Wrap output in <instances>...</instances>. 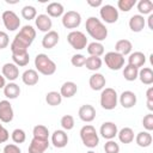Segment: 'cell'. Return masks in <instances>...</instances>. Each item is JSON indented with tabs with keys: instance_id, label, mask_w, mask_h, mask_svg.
<instances>
[{
	"instance_id": "obj_1",
	"label": "cell",
	"mask_w": 153,
	"mask_h": 153,
	"mask_svg": "<svg viewBox=\"0 0 153 153\" xmlns=\"http://www.w3.org/2000/svg\"><path fill=\"white\" fill-rule=\"evenodd\" d=\"M87 33L96 39V42H102L108 37V29L97 17H88L85 23Z\"/></svg>"
},
{
	"instance_id": "obj_2",
	"label": "cell",
	"mask_w": 153,
	"mask_h": 153,
	"mask_svg": "<svg viewBox=\"0 0 153 153\" xmlns=\"http://www.w3.org/2000/svg\"><path fill=\"white\" fill-rule=\"evenodd\" d=\"M35 67L37 73L43 75H53L56 72V63L45 54H37L35 57Z\"/></svg>"
},
{
	"instance_id": "obj_3",
	"label": "cell",
	"mask_w": 153,
	"mask_h": 153,
	"mask_svg": "<svg viewBox=\"0 0 153 153\" xmlns=\"http://www.w3.org/2000/svg\"><path fill=\"white\" fill-rule=\"evenodd\" d=\"M80 137L82 143L88 148H94L99 143V136L93 126L86 124L80 129Z\"/></svg>"
},
{
	"instance_id": "obj_4",
	"label": "cell",
	"mask_w": 153,
	"mask_h": 153,
	"mask_svg": "<svg viewBox=\"0 0 153 153\" xmlns=\"http://www.w3.org/2000/svg\"><path fill=\"white\" fill-rule=\"evenodd\" d=\"M100 106L105 110H114L117 106V102H118V96L117 92L111 88V87H105L102 90L100 93Z\"/></svg>"
},
{
	"instance_id": "obj_5",
	"label": "cell",
	"mask_w": 153,
	"mask_h": 153,
	"mask_svg": "<svg viewBox=\"0 0 153 153\" xmlns=\"http://www.w3.org/2000/svg\"><path fill=\"white\" fill-rule=\"evenodd\" d=\"M35 38H36V30L33 29V26H31V25H24L19 30V32L14 36L13 39H16L17 42H19L23 45H25V47L29 48L32 44V42L35 41Z\"/></svg>"
},
{
	"instance_id": "obj_6",
	"label": "cell",
	"mask_w": 153,
	"mask_h": 153,
	"mask_svg": "<svg viewBox=\"0 0 153 153\" xmlns=\"http://www.w3.org/2000/svg\"><path fill=\"white\" fill-rule=\"evenodd\" d=\"M67 41H68L69 45L75 50H82L87 45V38H86L85 33L81 31H78V30L71 31L67 35Z\"/></svg>"
},
{
	"instance_id": "obj_7",
	"label": "cell",
	"mask_w": 153,
	"mask_h": 153,
	"mask_svg": "<svg viewBox=\"0 0 153 153\" xmlns=\"http://www.w3.org/2000/svg\"><path fill=\"white\" fill-rule=\"evenodd\" d=\"M104 62L111 71H118L124 66V56L116 51H109L104 56Z\"/></svg>"
},
{
	"instance_id": "obj_8",
	"label": "cell",
	"mask_w": 153,
	"mask_h": 153,
	"mask_svg": "<svg viewBox=\"0 0 153 153\" xmlns=\"http://www.w3.org/2000/svg\"><path fill=\"white\" fill-rule=\"evenodd\" d=\"M99 14H100V18L108 24H114L118 20V10L115 6L109 4L100 6Z\"/></svg>"
},
{
	"instance_id": "obj_9",
	"label": "cell",
	"mask_w": 153,
	"mask_h": 153,
	"mask_svg": "<svg viewBox=\"0 0 153 153\" xmlns=\"http://www.w3.org/2000/svg\"><path fill=\"white\" fill-rule=\"evenodd\" d=\"M1 19H2V23H4L5 27L8 31H16L20 26V19H19V17L13 11H11V10L5 11L2 13V16H1Z\"/></svg>"
},
{
	"instance_id": "obj_10",
	"label": "cell",
	"mask_w": 153,
	"mask_h": 153,
	"mask_svg": "<svg viewBox=\"0 0 153 153\" xmlns=\"http://www.w3.org/2000/svg\"><path fill=\"white\" fill-rule=\"evenodd\" d=\"M61 20L66 29H76L81 24V16L76 11H67L63 13Z\"/></svg>"
},
{
	"instance_id": "obj_11",
	"label": "cell",
	"mask_w": 153,
	"mask_h": 153,
	"mask_svg": "<svg viewBox=\"0 0 153 153\" xmlns=\"http://www.w3.org/2000/svg\"><path fill=\"white\" fill-rule=\"evenodd\" d=\"M14 112L8 100H0V121L2 123H10L13 120Z\"/></svg>"
},
{
	"instance_id": "obj_12",
	"label": "cell",
	"mask_w": 153,
	"mask_h": 153,
	"mask_svg": "<svg viewBox=\"0 0 153 153\" xmlns=\"http://www.w3.org/2000/svg\"><path fill=\"white\" fill-rule=\"evenodd\" d=\"M78 115H79V118L82 122L90 123L96 118V109L91 104H84L79 108Z\"/></svg>"
},
{
	"instance_id": "obj_13",
	"label": "cell",
	"mask_w": 153,
	"mask_h": 153,
	"mask_svg": "<svg viewBox=\"0 0 153 153\" xmlns=\"http://www.w3.org/2000/svg\"><path fill=\"white\" fill-rule=\"evenodd\" d=\"M51 143L56 148H63L68 143V135L63 129H57L51 134Z\"/></svg>"
},
{
	"instance_id": "obj_14",
	"label": "cell",
	"mask_w": 153,
	"mask_h": 153,
	"mask_svg": "<svg viewBox=\"0 0 153 153\" xmlns=\"http://www.w3.org/2000/svg\"><path fill=\"white\" fill-rule=\"evenodd\" d=\"M99 133L100 135L105 139V140H112L117 133H118V129H117V126L114 123V122H104L102 126H100V129H99Z\"/></svg>"
},
{
	"instance_id": "obj_15",
	"label": "cell",
	"mask_w": 153,
	"mask_h": 153,
	"mask_svg": "<svg viewBox=\"0 0 153 153\" xmlns=\"http://www.w3.org/2000/svg\"><path fill=\"white\" fill-rule=\"evenodd\" d=\"M2 76L7 80H10V82L14 81L18 76H19V68L18 66H16L13 62H7L2 66Z\"/></svg>"
},
{
	"instance_id": "obj_16",
	"label": "cell",
	"mask_w": 153,
	"mask_h": 153,
	"mask_svg": "<svg viewBox=\"0 0 153 153\" xmlns=\"http://www.w3.org/2000/svg\"><path fill=\"white\" fill-rule=\"evenodd\" d=\"M49 147V140L32 137L29 145V153H44Z\"/></svg>"
},
{
	"instance_id": "obj_17",
	"label": "cell",
	"mask_w": 153,
	"mask_h": 153,
	"mask_svg": "<svg viewBox=\"0 0 153 153\" xmlns=\"http://www.w3.org/2000/svg\"><path fill=\"white\" fill-rule=\"evenodd\" d=\"M120 104L124 108V109H130L136 104V94L133 91H123L118 98Z\"/></svg>"
},
{
	"instance_id": "obj_18",
	"label": "cell",
	"mask_w": 153,
	"mask_h": 153,
	"mask_svg": "<svg viewBox=\"0 0 153 153\" xmlns=\"http://www.w3.org/2000/svg\"><path fill=\"white\" fill-rule=\"evenodd\" d=\"M35 24L37 26V29L42 32H48L51 30V26H53V22L50 19V17L48 14H38L36 18H35Z\"/></svg>"
},
{
	"instance_id": "obj_19",
	"label": "cell",
	"mask_w": 153,
	"mask_h": 153,
	"mask_svg": "<svg viewBox=\"0 0 153 153\" xmlns=\"http://www.w3.org/2000/svg\"><path fill=\"white\" fill-rule=\"evenodd\" d=\"M105 84H106L105 76L100 73H93L88 79V85H90L91 90H93V91L103 90L105 87Z\"/></svg>"
},
{
	"instance_id": "obj_20",
	"label": "cell",
	"mask_w": 153,
	"mask_h": 153,
	"mask_svg": "<svg viewBox=\"0 0 153 153\" xmlns=\"http://www.w3.org/2000/svg\"><path fill=\"white\" fill-rule=\"evenodd\" d=\"M146 25V19L141 14H134L129 19V29L133 32H141Z\"/></svg>"
},
{
	"instance_id": "obj_21",
	"label": "cell",
	"mask_w": 153,
	"mask_h": 153,
	"mask_svg": "<svg viewBox=\"0 0 153 153\" xmlns=\"http://www.w3.org/2000/svg\"><path fill=\"white\" fill-rule=\"evenodd\" d=\"M59 38L60 37H59V33L56 31H54V30L48 31L43 36V38H42V45H43V48H45V49L54 48L59 43Z\"/></svg>"
},
{
	"instance_id": "obj_22",
	"label": "cell",
	"mask_w": 153,
	"mask_h": 153,
	"mask_svg": "<svg viewBox=\"0 0 153 153\" xmlns=\"http://www.w3.org/2000/svg\"><path fill=\"white\" fill-rule=\"evenodd\" d=\"M146 63V56L141 51H134V53H130L129 54V57H128V65L135 67V68H140L142 67L143 65Z\"/></svg>"
},
{
	"instance_id": "obj_23",
	"label": "cell",
	"mask_w": 153,
	"mask_h": 153,
	"mask_svg": "<svg viewBox=\"0 0 153 153\" xmlns=\"http://www.w3.org/2000/svg\"><path fill=\"white\" fill-rule=\"evenodd\" d=\"M22 80L25 85L27 86H33L38 82L39 80V76H38V73L36 69H26L23 74H22Z\"/></svg>"
},
{
	"instance_id": "obj_24",
	"label": "cell",
	"mask_w": 153,
	"mask_h": 153,
	"mask_svg": "<svg viewBox=\"0 0 153 153\" xmlns=\"http://www.w3.org/2000/svg\"><path fill=\"white\" fill-rule=\"evenodd\" d=\"M76 92H78V86L73 81L63 82L61 88H60V94L62 97H65V98H72L73 96H75Z\"/></svg>"
},
{
	"instance_id": "obj_25",
	"label": "cell",
	"mask_w": 153,
	"mask_h": 153,
	"mask_svg": "<svg viewBox=\"0 0 153 153\" xmlns=\"http://www.w3.org/2000/svg\"><path fill=\"white\" fill-rule=\"evenodd\" d=\"M131 49H133V44L129 39H120L116 42L115 44V51L121 54L122 56L124 55H129L131 53Z\"/></svg>"
},
{
	"instance_id": "obj_26",
	"label": "cell",
	"mask_w": 153,
	"mask_h": 153,
	"mask_svg": "<svg viewBox=\"0 0 153 153\" xmlns=\"http://www.w3.org/2000/svg\"><path fill=\"white\" fill-rule=\"evenodd\" d=\"M65 13V8H63V5L60 4V2H50L48 6H47V14L49 17H53V18H57V17H61L63 16Z\"/></svg>"
},
{
	"instance_id": "obj_27",
	"label": "cell",
	"mask_w": 153,
	"mask_h": 153,
	"mask_svg": "<svg viewBox=\"0 0 153 153\" xmlns=\"http://www.w3.org/2000/svg\"><path fill=\"white\" fill-rule=\"evenodd\" d=\"M4 94L8 99H16L20 94V87L16 82H8L4 87Z\"/></svg>"
},
{
	"instance_id": "obj_28",
	"label": "cell",
	"mask_w": 153,
	"mask_h": 153,
	"mask_svg": "<svg viewBox=\"0 0 153 153\" xmlns=\"http://www.w3.org/2000/svg\"><path fill=\"white\" fill-rule=\"evenodd\" d=\"M137 78L140 79V81L145 85H152L153 84V71L149 67H142L139 71Z\"/></svg>"
},
{
	"instance_id": "obj_29",
	"label": "cell",
	"mask_w": 153,
	"mask_h": 153,
	"mask_svg": "<svg viewBox=\"0 0 153 153\" xmlns=\"http://www.w3.org/2000/svg\"><path fill=\"white\" fill-rule=\"evenodd\" d=\"M152 135L149 134V131H140L136 134L135 136V142L137 143V146L140 147H149L151 143H152Z\"/></svg>"
},
{
	"instance_id": "obj_30",
	"label": "cell",
	"mask_w": 153,
	"mask_h": 153,
	"mask_svg": "<svg viewBox=\"0 0 153 153\" xmlns=\"http://www.w3.org/2000/svg\"><path fill=\"white\" fill-rule=\"evenodd\" d=\"M117 136L122 143H130L134 141V130L129 127H124L117 133Z\"/></svg>"
},
{
	"instance_id": "obj_31",
	"label": "cell",
	"mask_w": 153,
	"mask_h": 153,
	"mask_svg": "<svg viewBox=\"0 0 153 153\" xmlns=\"http://www.w3.org/2000/svg\"><path fill=\"white\" fill-rule=\"evenodd\" d=\"M87 53L90 54V56H97L100 57L104 54V45L100 42H91L87 44Z\"/></svg>"
},
{
	"instance_id": "obj_32",
	"label": "cell",
	"mask_w": 153,
	"mask_h": 153,
	"mask_svg": "<svg viewBox=\"0 0 153 153\" xmlns=\"http://www.w3.org/2000/svg\"><path fill=\"white\" fill-rule=\"evenodd\" d=\"M45 102L50 106H57L62 102V96L57 91H50L45 94Z\"/></svg>"
},
{
	"instance_id": "obj_33",
	"label": "cell",
	"mask_w": 153,
	"mask_h": 153,
	"mask_svg": "<svg viewBox=\"0 0 153 153\" xmlns=\"http://www.w3.org/2000/svg\"><path fill=\"white\" fill-rule=\"evenodd\" d=\"M102 63H103L102 59L97 57V56H88V57H86V61H85L86 68L88 71H93V72L98 71L102 67Z\"/></svg>"
},
{
	"instance_id": "obj_34",
	"label": "cell",
	"mask_w": 153,
	"mask_h": 153,
	"mask_svg": "<svg viewBox=\"0 0 153 153\" xmlns=\"http://www.w3.org/2000/svg\"><path fill=\"white\" fill-rule=\"evenodd\" d=\"M137 11L140 12L141 16L145 14H151L153 11V2L151 0H140L136 5Z\"/></svg>"
},
{
	"instance_id": "obj_35",
	"label": "cell",
	"mask_w": 153,
	"mask_h": 153,
	"mask_svg": "<svg viewBox=\"0 0 153 153\" xmlns=\"http://www.w3.org/2000/svg\"><path fill=\"white\" fill-rule=\"evenodd\" d=\"M32 135H33V137H37V139L48 140V137H49V130H48V128L45 126L37 124L32 129Z\"/></svg>"
},
{
	"instance_id": "obj_36",
	"label": "cell",
	"mask_w": 153,
	"mask_h": 153,
	"mask_svg": "<svg viewBox=\"0 0 153 153\" xmlns=\"http://www.w3.org/2000/svg\"><path fill=\"white\" fill-rule=\"evenodd\" d=\"M137 74H139V69L130 66V65H127L123 69V76L127 81H134L137 79Z\"/></svg>"
},
{
	"instance_id": "obj_37",
	"label": "cell",
	"mask_w": 153,
	"mask_h": 153,
	"mask_svg": "<svg viewBox=\"0 0 153 153\" xmlns=\"http://www.w3.org/2000/svg\"><path fill=\"white\" fill-rule=\"evenodd\" d=\"M22 17L26 20H32L37 17V11L33 6L31 5H26L22 8Z\"/></svg>"
},
{
	"instance_id": "obj_38",
	"label": "cell",
	"mask_w": 153,
	"mask_h": 153,
	"mask_svg": "<svg viewBox=\"0 0 153 153\" xmlns=\"http://www.w3.org/2000/svg\"><path fill=\"white\" fill-rule=\"evenodd\" d=\"M12 60H13V63L18 67H24L29 63L30 61V56H29V53H25V54H19V55H12Z\"/></svg>"
},
{
	"instance_id": "obj_39",
	"label": "cell",
	"mask_w": 153,
	"mask_h": 153,
	"mask_svg": "<svg viewBox=\"0 0 153 153\" xmlns=\"http://www.w3.org/2000/svg\"><path fill=\"white\" fill-rule=\"evenodd\" d=\"M60 124H61V127L63 128L65 131L66 130H72L74 128V124H75L74 123V117L72 115H65V116L61 117Z\"/></svg>"
},
{
	"instance_id": "obj_40",
	"label": "cell",
	"mask_w": 153,
	"mask_h": 153,
	"mask_svg": "<svg viewBox=\"0 0 153 153\" xmlns=\"http://www.w3.org/2000/svg\"><path fill=\"white\" fill-rule=\"evenodd\" d=\"M11 137H12V140H13L14 143H23L26 140V134H25V131L23 129L17 128V129H14L12 131Z\"/></svg>"
},
{
	"instance_id": "obj_41",
	"label": "cell",
	"mask_w": 153,
	"mask_h": 153,
	"mask_svg": "<svg viewBox=\"0 0 153 153\" xmlns=\"http://www.w3.org/2000/svg\"><path fill=\"white\" fill-rule=\"evenodd\" d=\"M136 5V0H118L117 7L123 12H129Z\"/></svg>"
},
{
	"instance_id": "obj_42",
	"label": "cell",
	"mask_w": 153,
	"mask_h": 153,
	"mask_svg": "<svg viewBox=\"0 0 153 153\" xmlns=\"http://www.w3.org/2000/svg\"><path fill=\"white\" fill-rule=\"evenodd\" d=\"M105 153H120V145L114 140H108L104 145Z\"/></svg>"
},
{
	"instance_id": "obj_43",
	"label": "cell",
	"mask_w": 153,
	"mask_h": 153,
	"mask_svg": "<svg viewBox=\"0 0 153 153\" xmlns=\"http://www.w3.org/2000/svg\"><path fill=\"white\" fill-rule=\"evenodd\" d=\"M85 61H86V57L82 54H74L72 56V59H71V63L74 67H82V66H85Z\"/></svg>"
},
{
	"instance_id": "obj_44",
	"label": "cell",
	"mask_w": 153,
	"mask_h": 153,
	"mask_svg": "<svg viewBox=\"0 0 153 153\" xmlns=\"http://www.w3.org/2000/svg\"><path fill=\"white\" fill-rule=\"evenodd\" d=\"M142 126H143V128L146 129V131L153 130V114H152V112L147 114V115L143 117V120H142Z\"/></svg>"
},
{
	"instance_id": "obj_45",
	"label": "cell",
	"mask_w": 153,
	"mask_h": 153,
	"mask_svg": "<svg viewBox=\"0 0 153 153\" xmlns=\"http://www.w3.org/2000/svg\"><path fill=\"white\" fill-rule=\"evenodd\" d=\"M146 98H147V108L149 111H153V87H148L146 91Z\"/></svg>"
},
{
	"instance_id": "obj_46",
	"label": "cell",
	"mask_w": 153,
	"mask_h": 153,
	"mask_svg": "<svg viewBox=\"0 0 153 153\" xmlns=\"http://www.w3.org/2000/svg\"><path fill=\"white\" fill-rule=\"evenodd\" d=\"M10 43L8 35L5 31H0V49H5Z\"/></svg>"
},
{
	"instance_id": "obj_47",
	"label": "cell",
	"mask_w": 153,
	"mask_h": 153,
	"mask_svg": "<svg viewBox=\"0 0 153 153\" xmlns=\"http://www.w3.org/2000/svg\"><path fill=\"white\" fill-rule=\"evenodd\" d=\"M4 153H22L20 148L14 143H7L4 147Z\"/></svg>"
},
{
	"instance_id": "obj_48",
	"label": "cell",
	"mask_w": 153,
	"mask_h": 153,
	"mask_svg": "<svg viewBox=\"0 0 153 153\" xmlns=\"http://www.w3.org/2000/svg\"><path fill=\"white\" fill-rule=\"evenodd\" d=\"M8 137H10V133H8V130L0 123V143L6 142V141L8 140Z\"/></svg>"
},
{
	"instance_id": "obj_49",
	"label": "cell",
	"mask_w": 153,
	"mask_h": 153,
	"mask_svg": "<svg viewBox=\"0 0 153 153\" xmlns=\"http://www.w3.org/2000/svg\"><path fill=\"white\" fill-rule=\"evenodd\" d=\"M87 5H90L91 7H100L103 2L102 0H87Z\"/></svg>"
},
{
	"instance_id": "obj_50",
	"label": "cell",
	"mask_w": 153,
	"mask_h": 153,
	"mask_svg": "<svg viewBox=\"0 0 153 153\" xmlns=\"http://www.w3.org/2000/svg\"><path fill=\"white\" fill-rule=\"evenodd\" d=\"M147 20H148V27H149L151 30H153V13L148 14V18H147Z\"/></svg>"
},
{
	"instance_id": "obj_51",
	"label": "cell",
	"mask_w": 153,
	"mask_h": 153,
	"mask_svg": "<svg viewBox=\"0 0 153 153\" xmlns=\"http://www.w3.org/2000/svg\"><path fill=\"white\" fill-rule=\"evenodd\" d=\"M5 86H6V79L2 75H0V90L4 88Z\"/></svg>"
},
{
	"instance_id": "obj_52",
	"label": "cell",
	"mask_w": 153,
	"mask_h": 153,
	"mask_svg": "<svg viewBox=\"0 0 153 153\" xmlns=\"http://www.w3.org/2000/svg\"><path fill=\"white\" fill-rule=\"evenodd\" d=\"M86 153H94L93 151H88V152H86Z\"/></svg>"
}]
</instances>
